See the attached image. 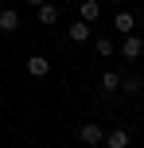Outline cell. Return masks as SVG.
I'll use <instances>...</instances> for the list:
<instances>
[{
    "label": "cell",
    "mask_w": 144,
    "mask_h": 148,
    "mask_svg": "<svg viewBox=\"0 0 144 148\" xmlns=\"http://www.w3.org/2000/svg\"><path fill=\"white\" fill-rule=\"evenodd\" d=\"M78 140H82L86 148H98L101 140H105V133H101V125H93V121H90V125L78 129Z\"/></svg>",
    "instance_id": "cell-1"
},
{
    "label": "cell",
    "mask_w": 144,
    "mask_h": 148,
    "mask_svg": "<svg viewBox=\"0 0 144 148\" xmlns=\"http://www.w3.org/2000/svg\"><path fill=\"white\" fill-rule=\"evenodd\" d=\"M140 55H144V39L136 35V31H132V35H125V43H121V59H140Z\"/></svg>",
    "instance_id": "cell-2"
},
{
    "label": "cell",
    "mask_w": 144,
    "mask_h": 148,
    "mask_svg": "<svg viewBox=\"0 0 144 148\" xmlns=\"http://www.w3.org/2000/svg\"><path fill=\"white\" fill-rule=\"evenodd\" d=\"M27 74L31 78H47V74H51V59H47V55H31L27 59Z\"/></svg>",
    "instance_id": "cell-3"
},
{
    "label": "cell",
    "mask_w": 144,
    "mask_h": 148,
    "mask_svg": "<svg viewBox=\"0 0 144 148\" xmlns=\"http://www.w3.org/2000/svg\"><path fill=\"white\" fill-rule=\"evenodd\" d=\"M129 140H132L129 129H113V133H105V140H101V144H105V148H129Z\"/></svg>",
    "instance_id": "cell-4"
},
{
    "label": "cell",
    "mask_w": 144,
    "mask_h": 148,
    "mask_svg": "<svg viewBox=\"0 0 144 148\" xmlns=\"http://www.w3.org/2000/svg\"><path fill=\"white\" fill-rule=\"evenodd\" d=\"M113 27L121 31V35H132V27H136V16H132V12H117V16H113Z\"/></svg>",
    "instance_id": "cell-5"
},
{
    "label": "cell",
    "mask_w": 144,
    "mask_h": 148,
    "mask_svg": "<svg viewBox=\"0 0 144 148\" xmlns=\"http://www.w3.org/2000/svg\"><path fill=\"white\" fill-rule=\"evenodd\" d=\"M20 27V12L16 8H0V31H16Z\"/></svg>",
    "instance_id": "cell-6"
},
{
    "label": "cell",
    "mask_w": 144,
    "mask_h": 148,
    "mask_svg": "<svg viewBox=\"0 0 144 148\" xmlns=\"http://www.w3.org/2000/svg\"><path fill=\"white\" fill-rule=\"evenodd\" d=\"M78 12H82V23H93V20L101 16V0H82Z\"/></svg>",
    "instance_id": "cell-7"
},
{
    "label": "cell",
    "mask_w": 144,
    "mask_h": 148,
    "mask_svg": "<svg viewBox=\"0 0 144 148\" xmlns=\"http://www.w3.org/2000/svg\"><path fill=\"white\" fill-rule=\"evenodd\" d=\"M101 90H105V94L121 90V74H117V70H105V74H101Z\"/></svg>",
    "instance_id": "cell-8"
},
{
    "label": "cell",
    "mask_w": 144,
    "mask_h": 148,
    "mask_svg": "<svg viewBox=\"0 0 144 148\" xmlns=\"http://www.w3.org/2000/svg\"><path fill=\"white\" fill-rule=\"evenodd\" d=\"M35 12H39V23H55V20H59V8H55V4H39Z\"/></svg>",
    "instance_id": "cell-9"
},
{
    "label": "cell",
    "mask_w": 144,
    "mask_h": 148,
    "mask_svg": "<svg viewBox=\"0 0 144 148\" xmlns=\"http://www.w3.org/2000/svg\"><path fill=\"white\" fill-rule=\"evenodd\" d=\"M70 39L74 43H86L90 39V23H70Z\"/></svg>",
    "instance_id": "cell-10"
},
{
    "label": "cell",
    "mask_w": 144,
    "mask_h": 148,
    "mask_svg": "<svg viewBox=\"0 0 144 148\" xmlns=\"http://www.w3.org/2000/svg\"><path fill=\"white\" fill-rule=\"evenodd\" d=\"M121 90H129V94H140V78H136V74H121Z\"/></svg>",
    "instance_id": "cell-11"
},
{
    "label": "cell",
    "mask_w": 144,
    "mask_h": 148,
    "mask_svg": "<svg viewBox=\"0 0 144 148\" xmlns=\"http://www.w3.org/2000/svg\"><path fill=\"white\" fill-rule=\"evenodd\" d=\"M98 55H101V59H105V55H113V39L101 35V39H98Z\"/></svg>",
    "instance_id": "cell-12"
},
{
    "label": "cell",
    "mask_w": 144,
    "mask_h": 148,
    "mask_svg": "<svg viewBox=\"0 0 144 148\" xmlns=\"http://www.w3.org/2000/svg\"><path fill=\"white\" fill-rule=\"evenodd\" d=\"M27 4H31V8H39V4H47V0H27Z\"/></svg>",
    "instance_id": "cell-13"
},
{
    "label": "cell",
    "mask_w": 144,
    "mask_h": 148,
    "mask_svg": "<svg viewBox=\"0 0 144 148\" xmlns=\"http://www.w3.org/2000/svg\"><path fill=\"white\" fill-rule=\"evenodd\" d=\"M109 4H125V0H109Z\"/></svg>",
    "instance_id": "cell-14"
}]
</instances>
